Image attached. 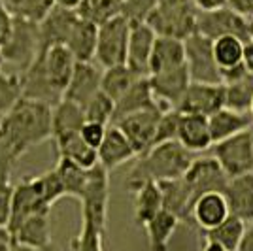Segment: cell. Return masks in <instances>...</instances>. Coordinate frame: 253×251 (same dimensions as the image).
<instances>
[{"label": "cell", "instance_id": "cell-1", "mask_svg": "<svg viewBox=\"0 0 253 251\" xmlns=\"http://www.w3.org/2000/svg\"><path fill=\"white\" fill-rule=\"evenodd\" d=\"M51 117L53 106L21 98L10 114L0 121V140L23 157L32 147L51 140Z\"/></svg>", "mask_w": 253, "mask_h": 251}, {"label": "cell", "instance_id": "cell-2", "mask_svg": "<svg viewBox=\"0 0 253 251\" xmlns=\"http://www.w3.org/2000/svg\"><path fill=\"white\" fill-rule=\"evenodd\" d=\"M193 161H195V153L185 149L178 140L153 146L149 151L136 159V163L132 165L126 176L125 187L140 183V181H157L159 183L167 179L183 178L193 165Z\"/></svg>", "mask_w": 253, "mask_h": 251}, {"label": "cell", "instance_id": "cell-3", "mask_svg": "<svg viewBox=\"0 0 253 251\" xmlns=\"http://www.w3.org/2000/svg\"><path fill=\"white\" fill-rule=\"evenodd\" d=\"M197 17L199 8L193 0H159L148 25L157 36L187 40L193 32H197Z\"/></svg>", "mask_w": 253, "mask_h": 251}, {"label": "cell", "instance_id": "cell-4", "mask_svg": "<svg viewBox=\"0 0 253 251\" xmlns=\"http://www.w3.org/2000/svg\"><path fill=\"white\" fill-rule=\"evenodd\" d=\"M42 51L43 47L42 40H40V25L15 17L11 36L8 38V42L2 45L4 64H11V66L19 68V72H25Z\"/></svg>", "mask_w": 253, "mask_h": 251}, {"label": "cell", "instance_id": "cell-5", "mask_svg": "<svg viewBox=\"0 0 253 251\" xmlns=\"http://www.w3.org/2000/svg\"><path fill=\"white\" fill-rule=\"evenodd\" d=\"M197 32L204 34L210 40H217L221 36H236L246 43H250L253 40L252 19L234 11L231 6H225V8L213 11L199 10Z\"/></svg>", "mask_w": 253, "mask_h": 251}, {"label": "cell", "instance_id": "cell-6", "mask_svg": "<svg viewBox=\"0 0 253 251\" xmlns=\"http://www.w3.org/2000/svg\"><path fill=\"white\" fill-rule=\"evenodd\" d=\"M51 202L43 191L40 176H27L17 185H13L11 197V213L8 221V230L13 232L23 221L36 213H51Z\"/></svg>", "mask_w": 253, "mask_h": 251}, {"label": "cell", "instance_id": "cell-7", "mask_svg": "<svg viewBox=\"0 0 253 251\" xmlns=\"http://www.w3.org/2000/svg\"><path fill=\"white\" fill-rule=\"evenodd\" d=\"M211 157L221 165L229 179L240 178L253 172V136L252 130L221 140L210 149Z\"/></svg>", "mask_w": 253, "mask_h": 251}, {"label": "cell", "instance_id": "cell-8", "mask_svg": "<svg viewBox=\"0 0 253 251\" xmlns=\"http://www.w3.org/2000/svg\"><path fill=\"white\" fill-rule=\"evenodd\" d=\"M128 36H130V23L123 15H117L112 21L100 25L96 40V63L102 68L126 64Z\"/></svg>", "mask_w": 253, "mask_h": 251}, {"label": "cell", "instance_id": "cell-9", "mask_svg": "<svg viewBox=\"0 0 253 251\" xmlns=\"http://www.w3.org/2000/svg\"><path fill=\"white\" fill-rule=\"evenodd\" d=\"M185 43V59L191 74V82L197 84H223L219 64L213 57V40L201 32H193Z\"/></svg>", "mask_w": 253, "mask_h": 251}, {"label": "cell", "instance_id": "cell-10", "mask_svg": "<svg viewBox=\"0 0 253 251\" xmlns=\"http://www.w3.org/2000/svg\"><path fill=\"white\" fill-rule=\"evenodd\" d=\"M108 200H110V172L98 163L96 167L89 168L87 174V183L80 199L82 217L91 219L100 230H106Z\"/></svg>", "mask_w": 253, "mask_h": 251}, {"label": "cell", "instance_id": "cell-11", "mask_svg": "<svg viewBox=\"0 0 253 251\" xmlns=\"http://www.w3.org/2000/svg\"><path fill=\"white\" fill-rule=\"evenodd\" d=\"M165 112H169V110H163L157 106V108H149V110H142L136 114L126 115L123 119H119L117 123H114L128 138V142L132 144L138 157L153 147L159 121H161Z\"/></svg>", "mask_w": 253, "mask_h": 251}, {"label": "cell", "instance_id": "cell-12", "mask_svg": "<svg viewBox=\"0 0 253 251\" xmlns=\"http://www.w3.org/2000/svg\"><path fill=\"white\" fill-rule=\"evenodd\" d=\"M191 82V74L187 64L169 70V72L151 74L149 76V85L151 91L155 94V100L163 110H178L179 102L183 100V96L187 93Z\"/></svg>", "mask_w": 253, "mask_h": 251}, {"label": "cell", "instance_id": "cell-13", "mask_svg": "<svg viewBox=\"0 0 253 251\" xmlns=\"http://www.w3.org/2000/svg\"><path fill=\"white\" fill-rule=\"evenodd\" d=\"M183 179L187 181L191 193H193V200H197L201 195L211 193V191H221L223 193L227 183H229V176L223 172L221 165L211 155L195 157Z\"/></svg>", "mask_w": 253, "mask_h": 251}, {"label": "cell", "instance_id": "cell-14", "mask_svg": "<svg viewBox=\"0 0 253 251\" xmlns=\"http://www.w3.org/2000/svg\"><path fill=\"white\" fill-rule=\"evenodd\" d=\"M225 84H197L193 82L179 102V114H195L210 117L225 108Z\"/></svg>", "mask_w": 253, "mask_h": 251}, {"label": "cell", "instance_id": "cell-15", "mask_svg": "<svg viewBox=\"0 0 253 251\" xmlns=\"http://www.w3.org/2000/svg\"><path fill=\"white\" fill-rule=\"evenodd\" d=\"M157 40L155 31L148 23H132L126 49V66L138 76H149V61Z\"/></svg>", "mask_w": 253, "mask_h": 251}, {"label": "cell", "instance_id": "cell-16", "mask_svg": "<svg viewBox=\"0 0 253 251\" xmlns=\"http://www.w3.org/2000/svg\"><path fill=\"white\" fill-rule=\"evenodd\" d=\"M231 208L225 199V193L221 191H211L204 193L195 200L191 209V223L197 225L201 232L217 229L221 223L229 219Z\"/></svg>", "mask_w": 253, "mask_h": 251}, {"label": "cell", "instance_id": "cell-17", "mask_svg": "<svg viewBox=\"0 0 253 251\" xmlns=\"http://www.w3.org/2000/svg\"><path fill=\"white\" fill-rule=\"evenodd\" d=\"M85 112L84 106L70 102V100H61L53 106L51 117V140L55 142V147L63 146L64 142L82 134V128L85 125Z\"/></svg>", "mask_w": 253, "mask_h": 251}, {"label": "cell", "instance_id": "cell-18", "mask_svg": "<svg viewBox=\"0 0 253 251\" xmlns=\"http://www.w3.org/2000/svg\"><path fill=\"white\" fill-rule=\"evenodd\" d=\"M80 23V15L76 10H66L61 6H55L51 13L40 23V40L42 47H53V45H66L76 25Z\"/></svg>", "mask_w": 253, "mask_h": 251}, {"label": "cell", "instance_id": "cell-19", "mask_svg": "<svg viewBox=\"0 0 253 251\" xmlns=\"http://www.w3.org/2000/svg\"><path fill=\"white\" fill-rule=\"evenodd\" d=\"M42 61L53 89L63 96L78 64L76 57L66 45H53L42 51Z\"/></svg>", "mask_w": 253, "mask_h": 251}, {"label": "cell", "instance_id": "cell-20", "mask_svg": "<svg viewBox=\"0 0 253 251\" xmlns=\"http://www.w3.org/2000/svg\"><path fill=\"white\" fill-rule=\"evenodd\" d=\"M100 84H102V72L96 68L95 64L78 63L63 98L80 106H85L100 91Z\"/></svg>", "mask_w": 253, "mask_h": 251}, {"label": "cell", "instance_id": "cell-21", "mask_svg": "<svg viewBox=\"0 0 253 251\" xmlns=\"http://www.w3.org/2000/svg\"><path fill=\"white\" fill-rule=\"evenodd\" d=\"M138 159L136 151L128 138L121 132V128L116 125L108 126V132L104 136V142L98 147V163L110 172L114 168H119L121 165H126L130 161Z\"/></svg>", "mask_w": 253, "mask_h": 251}, {"label": "cell", "instance_id": "cell-22", "mask_svg": "<svg viewBox=\"0 0 253 251\" xmlns=\"http://www.w3.org/2000/svg\"><path fill=\"white\" fill-rule=\"evenodd\" d=\"M21 74L23 80V98H32V100H40L49 106H55L57 102L63 100V96L53 89L51 82L45 74L42 61V53L36 57V61Z\"/></svg>", "mask_w": 253, "mask_h": 251}, {"label": "cell", "instance_id": "cell-23", "mask_svg": "<svg viewBox=\"0 0 253 251\" xmlns=\"http://www.w3.org/2000/svg\"><path fill=\"white\" fill-rule=\"evenodd\" d=\"M178 142L191 153H202L213 146L208 117L195 114H181L178 128Z\"/></svg>", "mask_w": 253, "mask_h": 251}, {"label": "cell", "instance_id": "cell-24", "mask_svg": "<svg viewBox=\"0 0 253 251\" xmlns=\"http://www.w3.org/2000/svg\"><path fill=\"white\" fill-rule=\"evenodd\" d=\"M159 189L163 195V208L174 213L181 223L191 225V209H193V193L183 178L159 181Z\"/></svg>", "mask_w": 253, "mask_h": 251}, {"label": "cell", "instance_id": "cell-25", "mask_svg": "<svg viewBox=\"0 0 253 251\" xmlns=\"http://www.w3.org/2000/svg\"><path fill=\"white\" fill-rule=\"evenodd\" d=\"M11 236H13V244H19V246L36 248V250H53L49 213H36L27 217L11 232Z\"/></svg>", "mask_w": 253, "mask_h": 251}, {"label": "cell", "instance_id": "cell-26", "mask_svg": "<svg viewBox=\"0 0 253 251\" xmlns=\"http://www.w3.org/2000/svg\"><path fill=\"white\" fill-rule=\"evenodd\" d=\"M187 64L185 59V43L178 38H169V36H157L151 61H149V76L151 74L169 72L176 70Z\"/></svg>", "mask_w": 253, "mask_h": 251}, {"label": "cell", "instance_id": "cell-27", "mask_svg": "<svg viewBox=\"0 0 253 251\" xmlns=\"http://www.w3.org/2000/svg\"><path fill=\"white\" fill-rule=\"evenodd\" d=\"M223 193L229 202L231 215L240 217L248 225L253 223V172L229 179Z\"/></svg>", "mask_w": 253, "mask_h": 251}, {"label": "cell", "instance_id": "cell-28", "mask_svg": "<svg viewBox=\"0 0 253 251\" xmlns=\"http://www.w3.org/2000/svg\"><path fill=\"white\" fill-rule=\"evenodd\" d=\"M157 106L159 102L155 100V94H153L151 85H149V76L138 78L134 85L116 102L114 123H117L119 119H123L126 115L136 114V112H142V110H149V108H157Z\"/></svg>", "mask_w": 253, "mask_h": 251}, {"label": "cell", "instance_id": "cell-29", "mask_svg": "<svg viewBox=\"0 0 253 251\" xmlns=\"http://www.w3.org/2000/svg\"><path fill=\"white\" fill-rule=\"evenodd\" d=\"M128 191L134 195V221L144 227L163 209V195L157 181H140L128 185Z\"/></svg>", "mask_w": 253, "mask_h": 251}, {"label": "cell", "instance_id": "cell-30", "mask_svg": "<svg viewBox=\"0 0 253 251\" xmlns=\"http://www.w3.org/2000/svg\"><path fill=\"white\" fill-rule=\"evenodd\" d=\"M208 123H210L211 140H213V144H217L234 134L250 130L253 125V117L250 112L242 114V112H234L231 108H221L219 112L208 117Z\"/></svg>", "mask_w": 253, "mask_h": 251}, {"label": "cell", "instance_id": "cell-31", "mask_svg": "<svg viewBox=\"0 0 253 251\" xmlns=\"http://www.w3.org/2000/svg\"><path fill=\"white\" fill-rule=\"evenodd\" d=\"M181 221L170 213L169 209H161L153 219L144 225L146 236H148V244L151 251H169L170 240L174 236V232L178 229Z\"/></svg>", "mask_w": 253, "mask_h": 251}, {"label": "cell", "instance_id": "cell-32", "mask_svg": "<svg viewBox=\"0 0 253 251\" xmlns=\"http://www.w3.org/2000/svg\"><path fill=\"white\" fill-rule=\"evenodd\" d=\"M96 40H98V27L80 19L66 47L72 51L78 63H93L96 55Z\"/></svg>", "mask_w": 253, "mask_h": 251}, {"label": "cell", "instance_id": "cell-33", "mask_svg": "<svg viewBox=\"0 0 253 251\" xmlns=\"http://www.w3.org/2000/svg\"><path fill=\"white\" fill-rule=\"evenodd\" d=\"M53 168H55V172H57V176H59V181H61L64 197H70V199H76V200L82 199L85 183H87L89 168L78 167L72 161L61 159V157L57 159V165Z\"/></svg>", "mask_w": 253, "mask_h": 251}, {"label": "cell", "instance_id": "cell-34", "mask_svg": "<svg viewBox=\"0 0 253 251\" xmlns=\"http://www.w3.org/2000/svg\"><path fill=\"white\" fill-rule=\"evenodd\" d=\"M138 76L134 74L126 64H119V66H112V68H104L102 70V84H100V91L106 93L114 102H117L123 94L134 85Z\"/></svg>", "mask_w": 253, "mask_h": 251}, {"label": "cell", "instance_id": "cell-35", "mask_svg": "<svg viewBox=\"0 0 253 251\" xmlns=\"http://www.w3.org/2000/svg\"><path fill=\"white\" fill-rule=\"evenodd\" d=\"M246 229H248L246 221H242L236 215H229V219L221 223L217 229L201 232V238L215 242V244H219L221 248L229 251H236L238 246H240V242H242L244 234H246Z\"/></svg>", "mask_w": 253, "mask_h": 251}, {"label": "cell", "instance_id": "cell-36", "mask_svg": "<svg viewBox=\"0 0 253 251\" xmlns=\"http://www.w3.org/2000/svg\"><path fill=\"white\" fill-rule=\"evenodd\" d=\"M244 51H246V42L236 36H221L213 40V57H215V63L219 64L221 72L242 66Z\"/></svg>", "mask_w": 253, "mask_h": 251}, {"label": "cell", "instance_id": "cell-37", "mask_svg": "<svg viewBox=\"0 0 253 251\" xmlns=\"http://www.w3.org/2000/svg\"><path fill=\"white\" fill-rule=\"evenodd\" d=\"M76 13L80 19L100 27L121 15V0H82Z\"/></svg>", "mask_w": 253, "mask_h": 251}, {"label": "cell", "instance_id": "cell-38", "mask_svg": "<svg viewBox=\"0 0 253 251\" xmlns=\"http://www.w3.org/2000/svg\"><path fill=\"white\" fill-rule=\"evenodd\" d=\"M225 108H231L234 112L248 114L253 100V76L246 74L244 78L225 85Z\"/></svg>", "mask_w": 253, "mask_h": 251}, {"label": "cell", "instance_id": "cell-39", "mask_svg": "<svg viewBox=\"0 0 253 251\" xmlns=\"http://www.w3.org/2000/svg\"><path fill=\"white\" fill-rule=\"evenodd\" d=\"M6 2L13 17L36 23V25H40L57 6L55 0H6Z\"/></svg>", "mask_w": 253, "mask_h": 251}, {"label": "cell", "instance_id": "cell-40", "mask_svg": "<svg viewBox=\"0 0 253 251\" xmlns=\"http://www.w3.org/2000/svg\"><path fill=\"white\" fill-rule=\"evenodd\" d=\"M57 155L61 159L72 161L74 165L82 168H93L98 165V151L87 146L82 136H76L64 142L63 146H57Z\"/></svg>", "mask_w": 253, "mask_h": 251}, {"label": "cell", "instance_id": "cell-41", "mask_svg": "<svg viewBox=\"0 0 253 251\" xmlns=\"http://www.w3.org/2000/svg\"><path fill=\"white\" fill-rule=\"evenodd\" d=\"M21 98H23L21 74L0 70V117L10 114Z\"/></svg>", "mask_w": 253, "mask_h": 251}, {"label": "cell", "instance_id": "cell-42", "mask_svg": "<svg viewBox=\"0 0 253 251\" xmlns=\"http://www.w3.org/2000/svg\"><path fill=\"white\" fill-rule=\"evenodd\" d=\"M84 112L87 121H96V123H102V125L110 126L114 123V115H116V102L106 93L98 91L84 106Z\"/></svg>", "mask_w": 253, "mask_h": 251}, {"label": "cell", "instance_id": "cell-43", "mask_svg": "<svg viewBox=\"0 0 253 251\" xmlns=\"http://www.w3.org/2000/svg\"><path fill=\"white\" fill-rule=\"evenodd\" d=\"M104 230H100L91 219L82 217V229L70 242V251H104Z\"/></svg>", "mask_w": 253, "mask_h": 251}, {"label": "cell", "instance_id": "cell-44", "mask_svg": "<svg viewBox=\"0 0 253 251\" xmlns=\"http://www.w3.org/2000/svg\"><path fill=\"white\" fill-rule=\"evenodd\" d=\"M159 0H121V15L130 23H148Z\"/></svg>", "mask_w": 253, "mask_h": 251}, {"label": "cell", "instance_id": "cell-45", "mask_svg": "<svg viewBox=\"0 0 253 251\" xmlns=\"http://www.w3.org/2000/svg\"><path fill=\"white\" fill-rule=\"evenodd\" d=\"M179 119H181V114H179L178 110H169V112L163 114L161 121H159L157 136H155L153 146L165 144V142H172V140H178Z\"/></svg>", "mask_w": 253, "mask_h": 251}, {"label": "cell", "instance_id": "cell-46", "mask_svg": "<svg viewBox=\"0 0 253 251\" xmlns=\"http://www.w3.org/2000/svg\"><path fill=\"white\" fill-rule=\"evenodd\" d=\"M108 132V125L102 123H96V121H85L84 128H82V140H84L87 146H91L93 149L98 151L100 144L104 142V136Z\"/></svg>", "mask_w": 253, "mask_h": 251}, {"label": "cell", "instance_id": "cell-47", "mask_svg": "<svg viewBox=\"0 0 253 251\" xmlns=\"http://www.w3.org/2000/svg\"><path fill=\"white\" fill-rule=\"evenodd\" d=\"M11 197H13V185L10 178L0 176V225L8 227L11 213Z\"/></svg>", "mask_w": 253, "mask_h": 251}, {"label": "cell", "instance_id": "cell-48", "mask_svg": "<svg viewBox=\"0 0 253 251\" xmlns=\"http://www.w3.org/2000/svg\"><path fill=\"white\" fill-rule=\"evenodd\" d=\"M13 23H15V17L8 8V2L0 0V47L8 42V38L11 36Z\"/></svg>", "mask_w": 253, "mask_h": 251}, {"label": "cell", "instance_id": "cell-49", "mask_svg": "<svg viewBox=\"0 0 253 251\" xmlns=\"http://www.w3.org/2000/svg\"><path fill=\"white\" fill-rule=\"evenodd\" d=\"M229 6L234 11L253 19V0H229Z\"/></svg>", "mask_w": 253, "mask_h": 251}, {"label": "cell", "instance_id": "cell-50", "mask_svg": "<svg viewBox=\"0 0 253 251\" xmlns=\"http://www.w3.org/2000/svg\"><path fill=\"white\" fill-rule=\"evenodd\" d=\"M193 2L201 11H213L229 6V0H193Z\"/></svg>", "mask_w": 253, "mask_h": 251}, {"label": "cell", "instance_id": "cell-51", "mask_svg": "<svg viewBox=\"0 0 253 251\" xmlns=\"http://www.w3.org/2000/svg\"><path fill=\"white\" fill-rule=\"evenodd\" d=\"M13 250V236L8 230V227L0 225V251H11Z\"/></svg>", "mask_w": 253, "mask_h": 251}, {"label": "cell", "instance_id": "cell-52", "mask_svg": "<svg viewBox=\"0 0 253 251\" xmlns=\"http://www.w3.org/2000/svg\"><path fill=\"white\" fill-rule=\"evenodd\" d=\"M236 251H253V223L248 225L246 234H244L242 242H240V246H238Z\"/></svg>", "mask_w": 253, "mask_h": 251}, {"label": "cell", "instance_id": "cell-53", "mask_svg": "<svg viewBox=\"0 0 253 251\" xmlns=\"http://www.w3.org/2000/svg\"><path fill=\"white\" fill-rule=\"evenodd\" d=\"M244 66L250 76H253V40L246 43V51H244Z\"/></svg>", "mask_w": 253, "mask_h": 251}, {"label": "cell", "instance_id": "cell-54", "mask_svg": "<svg viewBox=\"0 0 253 251\" xmlns=\"http://www.w3.org/2000/svg\"><path fill=\"white\" fill-rule=\"evenodd\" d=\"M201 244H202V251H229V250H225V248H221L219 244L204 240V238H201Z\"/></svg>", "mask_w": 253, "mask_h": 251}, {"label": "cell", "instance_id": "cell-55", "mask_svg": "<svg viewBox=\"0 0 253 251\" xmlns=\"http://www.w3.org/2000/svg\"><path fill=\"white\" fill-rule=\"evenodd\" d=\"M55 4L61 6V8H66V10H78L82 0H55Z\"/></svg>", "mask_w": 253, "mask_h": 251}, {"label": "cell", "instance_id": "cell-56", "mask_svg": "<svg viewBox=\"0 0 253 251\" xmlns=\"http://www.w3.org/2000/svg\"><path fill=\"white\" fill-rule=\"evenodd\" d=\"M11 251H53V250H36V248H27V246L13 244V250H11Z\"/></svg>", "mask_w": 253, "mask_h": 251}, {"label": "cell", "instance_id": "cell-57", "mask_svg": "<svg viewBox=\"0 0 253 251\" xmlns=\"http://www.w3.org/2000/svg\"><path fill=\"white\" fill-rule=\"evenodd\" d=\"M2 66H4V57H2V47H0V70H2Z\"/></svg>", "mask_w": 253, "mask_h": 251}, {"label": "cell", "instance_id": "cell-58", "mask_svg": "<svg viewBox=\"0 0 253 251\" xmlns=\"http://www.w3.org/2000/svg\"><path fill=\"white\" fill-rule=\"evenodd\" d=\"M250 114H252V117H253V100H252V108H250Z\"/></svg>", "mask_w": 253, "mask_h": 251}, {"label": "cell", "instance_id": "cell-59", "mask_svg": "<svg viewBox=\"0 0 253 251\" xmlns=\"http://www.w3.org/2000/svg\"><path fill=\"white\" fill-rule=\"evenodd\" d=\"M250 130H252V136H253V125H252V128H250Z\"/></svg>", "mask_w": 253, "mask_h": 251}, {"label": "cell", "instance_id": "cell-60", "mask_svg": "<svg viewBox=\"0 0 253 251\" xmlns=\"http://www.w3.org/2000/svg\"><path fill=\"white\" fill-rule=\"evenodd\" d=\"M252 25H253V19H252Z\"/></svg>", "mask_w": 253, "mask_h": 251}, {"label": "cell", "instance_id": "cell-61", "mask_svg": "<svg viewBox=\"0 0 253 251\" xmlns=\"http://www.w3.org/2000/svg\"><path fill=\"white\" fill-rule=\"evenodd\" d=\"M0 121H2V117H0Z\"/></svg>", "mask_w": 253, "mask_h": 251}]
</instances>
